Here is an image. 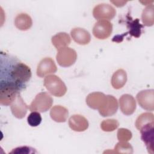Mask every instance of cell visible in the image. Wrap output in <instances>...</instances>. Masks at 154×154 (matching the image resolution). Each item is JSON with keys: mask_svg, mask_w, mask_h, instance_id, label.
<instances>
[{"mask_svg": "<svg viewBox=\"0 0 154 154\" xmlns=\"http://www.w3.org/2000/svg\"><path fill=\"white\" fill-rule=\"evenodd\" d=\"M31 70L16 57L1 54V84H10L20 91L25 88L31 77Z\"/></svg>", "mask_w": 154, "mask_h": 154, "instance_id": "obj_1", "label": "cell"}, {"mask_svg": "<svg viewBox=\"0 0 154 154\" xmlns=\"http://www.w3.org/2000/svg\"><path fill=\"white\" fill-rule=\"evenodd\" d=\"M43 84L47 90L52 95L61 97L67 92L64 82L58 76L49 75L45 78Z\"/></svg>", "mask_w": 154, "mask_h": 154, "instance_id": "obj_2", "label": "cell"}, {"mask_svg": "<svg viewBox=\"0 0 154 154\" xmlns=\"http://www.w3.org/2000/svg\"><path fill=\"white\" fill-rule=\"evenodd\" d=\"M52 103L53 99L51 95L46 92H41L37 94L28 108L31 111L44 112L51 108Z\"/></svg>", "mask_w": 154, "mask_h": 154, "instance_id": "obj_3", "label": "cell"}, {"mask_svg": "<svg viewBox=\"0 0 154 154\" xmlns=\"http://www.w3.org/2000/svg\"><path fill=\"white\" fill-rule=\"evenodd\" d=\"M20 90L10 84H0V103L2 105L8 106L14 101L20 94Z\"/></svg>", "mask_w": 154, "mask_h": 154, "instance_id": "obj_4", "label": "cell"}, {"mask_svg": "<svg viewBox=\"0 0 154 154\" xmlns=\"http://www.w3.org/2000/svg\"><path fill=\"white\" fill-rule=\"evenodd\" d=\"M56 59L60 66L69 67L75 63L77 59V54L74 49L66 47L58 51Z\"/></svg>", "mask_w": 154, "mask_h": 154, "instance_id": "obj_5", "label": "cell"}, {"mask_svg": "<svg viewBox=\"0 0 154 154\" xmlns=\"http://www.w3.org/2000/svg\"><path fill=\"white\" fill-rule=\"evenodd\" d=\"M116 14L115 8L108 4H100L95 6L93 10V17L97 20H111Z\"/></svg>", "mask_w": 154, "mask_h": 154, "instance_id": "obj_6", "label": "cell"}, {"mask_svg": "<svg viewBox=\"0 0 154 154\" xmlns=\"http://www.w3.org/2000/svg\"><path fill=\"white\" fill-rule=\"evenodd\" d=\"M112 31V23L106 20H99L93 28V34L98 39L104 40L108 38Z\"/></svg>", "mask_w": 154, "mask_h": 154, "instance_id": "obj_7", "label": "cell"}, {"mask_svg": "<svg viewBox=\"0 0 154 154\" xmlns=\"http://www.w3.org/2000/svg\"><path fill=\"white\" fill-rule=\"evenodd\" d=\"M139 105L147 111L154 109V91L153 89L140 91L136 96Z\"/></svg>", "mask_w": 154, "mask_h": 154, "instance_id": "obj_8", "label": "cell"}, {"mask_svg": "<svg viewBox=\"0 0 154 154\" xmlns=\"http://www.w3.org/2000/svg\"><path fill=\"white\" fill-rule=\"evenodd\" d=\"M154 123L147 124L140 128L139 130L141 133V138L145 144L147 151L149 153H153V144H154Z\"/></svg>", "mask_w": 154, "mask_h": 154, "instance_id": "obj_9", "label": "cell"}, {"mask_svg": "<svg viewBox=\"0 0 154 154\" xmlns=\"http://www.w3.org/2000/svg\"><path fill=\"white\" fill-rule=\"evenodd\" d=\"M57 67L54 61L50 57H46L42 59L37 66V75L43 78L50 74L57 72Z\"/></svg>", "mask_w": 154, "mask_h": 154, "instance_id": "obj_10", "label": "cell"}, {"mask_svg": "<svg viewBox=\"0 0 154 154\" xmlns=\"http://www.w3.org/2000/svg\"><path fill=\"white\" fill-rule=\"evenodd\" d=\"M120 108L122 113L126 116L132 114L136 109V101L134 97L129 94H123L119 99Z\"/></svg>", "mask_w": 154, "mask_h": 154, "instance_id": "obj_11", "label": "cell"}, {"mask_svg": "<svg viewBox=\"0 0 154 154\" xmlns=\"http://www.w3.org/2000/svg\"><path fill=\"white\" fill-rule=\"evenodd\" d=\"M107 95L101 92L90 93L86 97V103L91 109H100L105 103Z\"/></svg>", "mask_w": 154, "mask_h": 154, "instance_id": "obj_12", "label": "cell"}, {"mask_svg": "<svg viewBox=\"0 0 154 154\" xmlns=\"http://www.w3.org/2000/svg\"><path fill=\"white\" fill-rule=\"evenodd\" d=\"M10 108L13 115L15 117L20 119L26 116L28 106L24 102L20 94H19L14 101L11 104Z\"/></svg>", "mask_w": 154, "mask_h": 154, "instance_id": "obj_13", "label": "cell"}, {"mask_svg": "<svg viewBox=\"0 0 154 154\" xmlns=\"http://www.w3.org/2000/svg\"><path fill=\"white\" fill-rule=\"evenodd\" d=\"M118 101L111 95H107V99L105 105L99 109V114L102 117H109L114 115L118 109Z\"/></svg>", "mask_w": 154, "mask_h": 154, "instance_id": "obj_14", "label": "cell"}, {"mask_svg": "<svg viewBox=\"0 0 154 154\" xmlns=\"http://www.w3.org/2000/svg\"><path fill=\"white\" fill-rule=\"evenodd\" d=\"M69 126L74 131L83 132L88 128V122L84 116L79 114H75L70 117Z\"/></svg>", "mask_w": 154, "mask_h": 154, "instance_id": "obj_15", "label": "cell"}, {"mask_svg": "<svg viewBox=\"0 0 154 154\" xmlns=\"http://www.w3.org/2000/svg\"><path fill=\"white\" fill-rule=\"evenodd\" d=\"M73 40L79 45H85L90 43L91 36L90 33L84 28H75L70 31Z\"/></svg>", "mask_w": 154, "mask_h": 154, "instance_id": "obj_16", "label": "cell"}, {"mask_svg": "<svg viewBox=\"0 0 154 154\" xmlns=\"http://www.w3.org/2000/svg\"><path fill=\"white\" fill-rule=\"evenodd\" d=\"M69 116L68 109L61 105H55L50 111L51 119L56 122H65Z\"/></svg>", "mask_w": 154, "mask_h": 154, "instance_id": "obj_17", "label": "cell"}, {"mask_svg": "<svg viewBox=\"0 0 154 154\" xmlns=\"http://www.w3.org/2000/svg\"><path fill=\"white\" fill-rule=\"evenodd\" d=\"M52 45L57 50L67 47L70 45L71 39L69 35L66 32H59L54 35L51 38Z\"/></svg>", "mask_w": 154, "mask_h": 154, "instance_id": "obj_18", "label": "cell"}, {"mask_svg": "<svg viewBox=\"0 0 154 154\" xmlns=\"http://www.w3.org/2000/svg\"><path fill=\"white\" fill-rule=\"evenodd\" d=\"M14 25L19 30L26 31L29 29L32 25V19L26 13L19 14L15 17Z\"/></svg>", "mask_w": 154, "mask_h": 154, "instance_id": "obj_19", "label": "cell"}, {"mask_svg": "<svg viewBox=\"0 0 154 154\" xmlns=\"http://www.w3.org/2000/svg\"><path fill=\"white\" fill-rule=\"evenodd\" d=\"M127 81V74L125 70L118 69L112 75L111 78V85L115 89L122 88Z\"/></svg>", "mask_w": 154, "mask_h": 154, "instance_id": "obj_20", "label": "cell"}, {"mask_svg": "<svg viewBox=\"0 0 154 154\" xmlns=\"http://www.w3.org/2000/svg\"><path fill=\"white\" fill-rule=\"evenodd\" d=\"M154 7L153 4L147 6L143 11L141 20L144 25L147 26H152L154 23Z\"/></svg>", "mask_w": 154, "mask_h": 154, "instance_id": "obj_21", "label": "cell"}, {"mask_svg": "<svg viewBox=\"0 0 154 154\" xmlns=\"http://www.w3.org/2000/svg\"><path fill=\"white\" fill-rule=\"evenodd\" d=\"M154 117L153 114L151 112H144L140 114L135 121V127L138 130H140L141 127L143 126L153 123Z\"/></svg>", "mask_w": 154, "mask_h": 154, "instance_id": "obj_22", "label": "cell"}, {"mask_svg": "<svg viewBox=\"0 0 154 154\" xmlns=\"http://www.w3.org/2000/svg\"><path fill=\"white\" fill-rule=\"evenodd\" d=\"M128 27L129 29V31L126 34L129 33L131 35L137 38L141 35V29H143V26L140 24L138 19H136L131 22H129L128 23Z\"/></svg>", "mask_w": 154, "mask_h": 154, "instance_id": "obj_23", "label": "cell"}, {"mask_svg": "<svg viewBox=\"0 0 154 154\" xmlns=\"http://www.w3.org/2000/svg\"><path fill=\"white\" fill-rule=\"evenodd\" d=\"M119 126V122L113 119L104 120L100 124L101 129L105 132H112L116 130Z\"/></svg>", "mask_w": 154, "mask_h": 154, "instance_id": "obj_24", "label": "cell"}, {"mask_svg": "<svg viewBox=\"0 0 154 154\" xmlns=\"http://www.w3.org/2000/svg\"><path fill=\"white\" fill-rule=\"evenodd\" d=\"M114 153H132L133 148L132 146L126 142L119 141L116 145L114 150Z\"/></svg>", "mask_w": 154, "mask_h": 154, "instance_id": "obj_25", "label": "cell"}, {"mask_svg": "<svg viewBox=\"0 0 154 154\" xmlns=\"http://www.w3.org/2000/svg\"><path fill=\"white\" fill-rule=\"evenodd\" d=\"M27 122L31 126H38L42 122V117L39 112L32 111L27 117Z\"/></svg>", "mask_w": 154, "mask_h": 154, "instance_id": "obj_26", "label": "cell"}, {"mask_svg": "<svg viewBox=\"0 0 154 154\" xmlns=\"http://www.w3.org/2000/svg\"><path fill=\"white\" fill-rule=\"evenodd\" d=\"M132 137V132L128 129L120 128L117 131V139L119 141H128L131 139Z\"/></svg>", "mask_w": 154, "mask_h": 154, "instance_id": "obj_27", "label": "cell"}, {"mask_svg": "<svg viewBox=\"0 0 154 154\" xmlns=\"http://www.w3.org/2000/svg\"><path fill=\"white\" fill-rule=\"evenodd\" d=\"M37 153V151L35 149L32 148L29 146H20L16 147L15 149H13L10 153Z\"/></svg>", "mask_w": 154, "mask_h": 154, "instance_id": "obj_28", "label": "cell"}, {"mask_svg": "<svg viewBox=\"0 0 154 154\" xmlns=\"http://www.w3.org/2000/svg\"><path fill=\"white\" fill-rule=\"evenodd\" d=\"M111 3L114 4L116 6L118 7H123V5H125V4L127 2V1H110Z\"/></svg>", "mask_w": 154, "mask_h": 154, "instance_id": "obj_29", "label": "cell"}]
</instances>
